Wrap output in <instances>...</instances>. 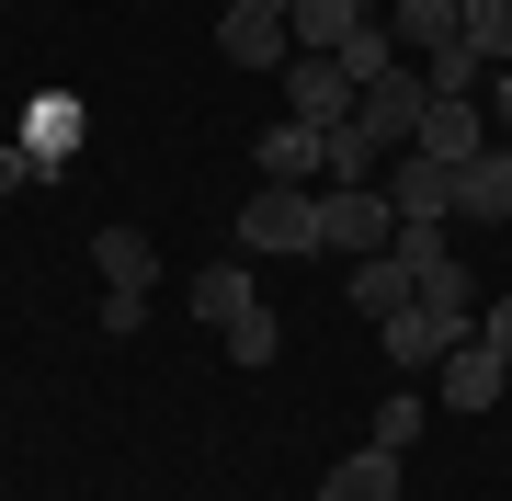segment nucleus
<instances>
[{
	"instance_id": "f257e3e1",
	"label": "nucleus",
	"mask_w": 512,
	"mask_h": 501,
	"mask_svg": "<svg viewBox=\"0 0 512 501\" xmlns=\"http://www.w3.org/2000/svg\"><path fill=\"white\" fill-rule=\"evenodd\" d=\"M467 331H478L467 308H433V297H410L399 319H376V353H387L399 376H421V365H444V353H456Z\"/></svg>"
},
{
	"instance_id": "f03ea898",
	"label": "nucleus",
	"mask_w": 512,
	"mask_h": 501,
	"mask_svg": "<svg viewBox=\"0 0 512 501\" xmlns=\"http://www.w3.org/2000/svg\"><path fill=\"white\" fill-rule=\"evenodd\" d=\"M239 251H319V194L308 183H262L239 205Z\"/></svg>"
},
{
	"instance_id": "7ed1b4c3",
	"label": "nucleus",
	"mask_w": 512,
	"mask_h": 501,
	"mask_svg": "<svg viewBox=\"0 0 512 501\" xmlns=\"http://www.w3.org/2000/svg\"><path fill=\"white\" fill-rule=\"evenodd\" d=\"M387 240H399V205H387L376 183H330L319 194V251H353V262H365Z\"/></svg>"
},
{
	"instance_id": "20e7f679",
	"label": "nucleus",
	"mask_w": 512,
	"mask_h": 501,
	"mask_svg": "<svg viewBox=\"0 0 512 501\" xmlns=\"http://www.w3.org/2000/svg\"><path fill=\"white\" fill-rule=\"evenodd\" d=\"M376 194L399 205V228H444V217H456V160H421V149H399Z\"/></svg>"
},
{
	"instance_id": "39448f33",
	"label": "nucleus",
	"mask_w": 512,
	"mask_h": 501,
	"mask_svg": "<svg viewBox=\"0 0 512 501\" xmlns=\"http://www.w3.org/2000/svg\"><path fill=\"white\" fill-rule=\"evenodd\" d=\"M353 103H365V92H353V80H342V57H285V114H296V126H353Z\"/></svg>"
},
{
	"instance_id": "423d86ee",
	"label": "nucleus",
	"mask_w": 512,
	"mask_h": 501,
	"mask_svg": "<svg viewBox=\"0 0 512 501\" xmlns=\"http://www.w3.org/2000/svg\"><path fill=\"white\" fill-rule=\"evenodd\" d=\"M217 57H228V69H285L296 23L274 12V0H239V12H217Z\"/></svg>"
},
{
	"instance_id": "0eeeda50",
	"label": "nucleus",
	"mask_w": 512,
	"mask_h": 501,
	"mask_svg": "<svg viewBox=\"0 0 512 501\" xmlns=\"http://www.w3.org/2000/svg\"><path fill=\"white\" fill-rule=\"evenodd\" d=\"M421 103H433V92H421V69H387V80H376V92H365V103H353V126H365V137H376V149H387V160H399V149H410V137H421Z\"/></svg>"
},
{
	"instance_id": "6e6552de",
	"label": "nucleus",
	"mask_w": 512,
	"mask_h": 501,
	"mask_svg": "<svg viewBox=\"0 0 512 501\" xmlns=\"http://www.w3.org/2000/svg\"><path fill=\"white\" fill-rule=\"evenodd\" d=\"M456 217L467 228H512V137H490L478 160H456Z\"/></svg>"
},
{
	"instance_id": "1a4fd4ad",
	"label": "nucleus",
	"mask_w": 512,
	"mask_h": 501,
	"mask_svg": "<svg viewBox=\"0 0 512 501\" xmlns=\"http://www.w3.org/2000/svg\"><path fill=\"white\" fill-rule=\"evenodd\" d=\"M251 160H262V183H319V171H330V137L296 126V114H274V126L251 137Z\"/></svg>"
},
{
	"instance_id": "9d476101",
	"label": "nucleus",
	"mask_w": 512,
	"mask_h": 501,
	"mask_svg": "<svg viewBox=\"0 0 512 501\" xmlns=\"http://www.w3.org/2000/svg\"><path fill=\"white\" fill-rule=\"evenodd\" d=\"M433 376H444V410H490L512 365H501V342H490V331H467V342H456V353H444V365H433Z\"/></svg>"
},
{
	"instance_id": "9b49d317",
	"label": "nucleus",
	"mask_w": 512,
	"mask_h": 501,
	"mask_svg": "<svg viewBox=\"0 0 512 501\" xmlns=\"http://www.w3.org/2000/svg\"><path fill=\"white\" fill-rule=\"evenodd\" d=\"M80 137H92V114H80L69 92H35V103H23V149L46 160V183L69 171V149H80Z\"/></svg>"
},
{
	"instance_id": "f8f14e48",
	"label": "nucleus",
	"mask_w": 512,
	"mask_h": 501,
	"mask_svg": "<svg viewBox=\"0 0 512 501\" xmlns=\"http://www.w3.org/2000/svg\"><path fill=\"white\" fill-rule=\"evenodd\" d=\"M410 297H421L410 251H365V262H353V319H365V331H376V319H399Z\"/></svg>"
},
{
	"instance_id": "ddd939ff",
	"label": "nucleus",
	"mask_w": 512,
	"mask_h": 501,
	"mask_svg": "<svg viewBox=\"0 0 512 501\" xmlns=\"http://www.w3.org/2000/svg\"><path fill=\"white\" fill-rule=\"evenodd\" d=\"M421 160H478L490 149V103H421Z\"/></svg>"
},
{
	"instance_id": "4468645a",
	"label": "nucleus",
	"mask_w": 512,
	"mask_h": 501,
	"mask_svg": "<svg viewBox=\"0 0 512 501\" xmlns=\"http://www.w3.org/2000/svg\"><path fill=\"white\" fill-rule=\"evenodd\" d=\"M319 501H399V445H353V456H330Z\"/></svg>"
},
{
	"instance_id": "2eb2a0df",
	"label": "nucleus",
	"mask_w": 512,
	"mask_h": 501,
	"mask_svg": "<svg viewBox=\"0 0 512 501\" xmlns=\"http://www.w3.org/2000/svg\"><path fill=\"white\" fill-rule=\"evenodd\" d=\"M296 57H330V46H342V35H365V23H376V0H296Z\"/></svg>"
},
{
	"instance_id": "dca6fc26",
	"label": "nucleus",
	"mask_w": 512,
	"mask_h": 501,
	"mask_svg": "<svg viewBox=\"0 0 512 501\" xmlns=\"http://www.w3.org/2000/svg\"><path fill=\"white\" fill-rule=\"evenodd\" d=\"M387 35H399V57H444V46H456V0H399Z\"/></svg>"
},
{
	"instance_id": "f3484780",
	"label": "nucleus",
	"mask_w": 512,
	"mask_h": 501,
	"mask_svg": "<svg viewBox=\"0 0 512 501\" xmlns=\"http://www.w3.org/2000/svg\"><path fill=\"white\" fill-rule=\"evenodd\" d=\"M239 308H262V297H251V262H205V274H194V319H205V331H228Z\"/></svg>"
},
{
	"instance_id": "a211bd4d",
	"label": "nucleus",
	"mask_w": 512,
	"mask_h": 501,
	"mask_svg": "<svg viewBox=\"0 0 512 501\" xmlns=\"http://www.w3.org/2000/svg\"><path fill=\"white\" fill-rule=\"evenodd\" d=\"M330 57H342V80H353V92H376V80L399 69V35H387V12L365 23V35H342V46H330Z\"/></svg>"
},
{
	"instance_id": "6ab92c4d",
	"label": "nucleus",
	"mask_w": 512,
	"mask_h": 501,
	"mask_svg": "<svg viewBox=\"0 0 512 501\" xmlns=\"http://www.w3.org/2000/svg\"><path fill=\"white\" fill-rule=\"evenodd\" d=\"M92 262H103V297H148V240L137 228H103Z\"/></svg>"
},
{
	"instance_id": "aec40b11",
	"label": "nucleus",
	"mask_w": 512,
	"mask_h": 501,
	"mask_svg": "<svg viewBox=\"0 0 512 501\" xmlns=\"http://www.w3.org/2000/svg\"><path fill=\"white\" fill-rule=\"evenodd\" d=\"M456 35L490 57V69H512V0H456Z\"/></svg>"
},
{
	"instance_id": "412c9836",
	"label": "nucleus",
	"mask_w": 512,
	"mask_h": 501,
	"mask_svg": "<svg viewBox=\"0 0 512 501\" xmlns=\"http://www.w3.org/2000/svg\"><path fill=\"white\" fill-rule=\"evenodd\" d=\"M319 183H387V149L365 126H330V171H319Z\"/></svg>"
},
{
	"instance_id": "4be33fe9",
	"label": "nucleus",
	"mask_w": 512,
	"mask_h": 501,
	"mask_svg": "<svg viewBox=\"0 0 512 501\" xmlns=\"http://www.w3.org/2000/svg\"><path fill=\"white\" fill-rule=\"evenodd\" d=\"M228 353H239V376H262V365H274V353H285L274 308H239V319H228Z\"/></svg>"
},
{
	"instance_id": "5701e85b",
	"label": "nucleus",
	"mask_w": 512,
	"mask_h": 501,
	"mask_svg": "<svg viewBox=\"0 0 512 501\" xmlns=\"http://www.w3.org/2000/svg\"><path fill=\"white\" fill-rule=\"evenodd\" d=\"M365 445H399V456L421 445V399H410V388H399V399H376V422H365Z\"/></svg>"
},
{
	"instance_id": "b1692460",
	"label": "nucleus",
	"mask_w": 512,
	"mask_h": 501,
	"mask_svg": "<svg viewBox=\"0 0 512 501\" xmlns=\"http://www.w3.org/2000/svg\"><path fill=\"white\" fill-rule=\"evenodd\" d=\"M23 183H46V160L23 149V137H0V194H23Z\"/></svg>"
},
{
	"instance_id": "393cba45",
	"label": "nucleus",
	"mask_w": 512,
	"mask_h": 501,
	"mask_svg": "<svg viewBox=\"0 0 512 501\" xmlns=\"http://www.w3.org/2000/svg\"><path fill=\"white\" fill-rule=\"evenodd\" d=\"M148 331V297H103V342H137Z\"/></svg>"
},
{
	"instance_id": "a878e982",
	"label": "nucleus",
	"mask_w": 512,
	"mask_h": 501,
	"mask_svg": "<svg viewBox=\"0 0 512 501\" xmlns=\"http://www.w3.org/2000/svg\"><path fill=\"white\" fill-rule=\"evenodd\" d=\"M478 103H490V137H512V69H490V92H478Z\"/></svg>"
},
{
	"instance_id": "bb28decb",
	"label": "nucleus",
	"mask_w": 512,
	"mask_h": 501,
	"mask_svg": "<svg viewBox=\"0 0 512 501\" xmlns=\"http://www.w3.org/2000/svg\"><path fill=\"white\" fill-rule=\"evenodd\" d=\"M478 331H490V342H501V365H512V297H490V308H478Z\"/></svg>"
}]
</instances>
